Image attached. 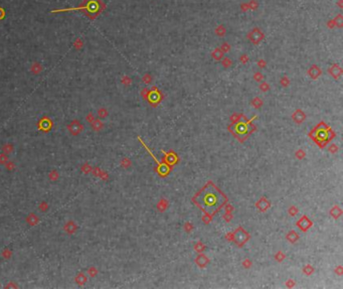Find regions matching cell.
Instances as JSON below:
<instances>
[{
    "instance_id": "cell-3",
    "label": "cell",
    "mask_w": 343,
    "mask_h": 289,
    "mask_svg": "<svg viewBox=\"0 0 343 289\" xmlns=\"http://www.w3.org/2000/svg\"><path fill=\"white\" fill-rule=\"evenodd\" d=\"M211 56H213V57L214 58V60L219 61V60H222L223 57V52L219 47H216L213 52V53H211Z\"/></svg>"
},
{
    "instance_id": "cell-12",
    "label": "cell",
    "mask_w": 343,
    "mask_h": 289,
    "mask_svg": "<svg viewBox=\"0 0 343 289\" xmlns=\"http://www.w3.org/2000/svg\"><path fill=\"white\" fill-rule=\"evenodd\" d=\"M327 26H328V27L329 28H333V27H335V24H334V21H333V19H331V20H329V21H327Z\"/></svg>"
},
{
    "instance_id": "cell-1",
    "label": "cell",
    "mask_w": 343,
    "mask_h": 289,
    "mask_svg": "<svg viewBox=\"0 0 343 289\" xmlns=\"http://www.w3.org/2000/svg\"><path fill=\"white\" fill-rule=\"evenodd\" d=\"M193 202L205 215L213 217L223 207L227 197L213 182H208L196 193Z\"/></svg>"
},
{
    "instance_id": "cell-15",
    "label": "cell",
    "mask_w": 343,
    "mask_h": 289,
    "mask_svg": "<svg viewBox=\"0 0 343 289\" xmlns=\"http://www.w3.org/2000/svg\"><path fill=\"white\" fill-rule=\"evenodd\" d=\"M259 66H260L261 67H265V66H266V62H265L264 61H262V60H261V61L259 62Z\"/></svg>"
},
{
    "instance_id": "cell-7",
    "label": "cell",
    "mask_w": 343,
    "mask_h": 289,
    "mask_svg": "<svg viewBox=\"0 0 343 289\" xmlns=\"http://www.w3.org/2000/svg\"><path fill=\"white\" fill-rule=\"evenodd\" d=\"M330 73H331V75H333L334 78H337L338 75H340V74H341V69H340V67H338V66L334 65V66L331 67V69H330Z\"/></svg>"
},
{
    "instance_id": "cell-14",
    "label": "cell",
    "mask_w": 343,
    "mask_h": 289,
    "mask_svg": "<svg viewBox=\"0 0 343 289\" xmlns=\"http://www.w3.org/2000/svg\"><path fill=\"white\" fill-rule=\"evenodd\" d=\"M241 60H242V62H247V60H249V58H247V56L243 55V56H242V57H241Z\"/></svg>"
},
{
    "instance_id": "cell-5",
    "label": "cell",
    "mask_w": 343,
    "mask_h": 289,
    "mask_svg": "<svg viewBox=\"0 0 343 289\" xmlns=\"http://www.w3.org/2000/svg\"><path fill=\"white\" fill-rule=\"evenodd\" d=\"M214 32L216 35H218V37H224L225 33H227V29H225V27L223 24H220L215 28Z\"/></svg>"
},
{
    "instance_id": "cell-4",
    "label": "cell",
    "mask_w": 343,
    "mask_h": 289,
    "mask_svg": "<svg viewBox=\"0 0 343 289\" xmlns=\"http://www.w3.org/2000/svg\"><path fill=\"white\" fill-rule=\"evenodd\" d=\"M320 74H321V70L318 69L316 66H313L311 69L309 70V75L312 77L313 79H316L318 76H320Z\"/></svg>"
},
{
    "instance_id": "cell-6",
    "label": "cell",
    "mask_w": 343,
    "mask_h": 289,
    "mask_svg": "<svg viewBox=\"0 0 343 289\" xmlns=\"http://www.w3.org/2000/svg\"><path fill=\"white\" fill-rule=\"evenodd\" d=\"M333 21H334V24H335V26L341 28L343 26V16H342V14H338L335 18L333 19Z\"/></svg>"
},
{
    "instance_id": "cell-8",
    "label": "cell",
    "mask_w": 343,
    "mask_h": 289,
    "mask_svg": "<svg viewBox=\"0 0 343 289\" xmlns=\"http://www.w3.org/2000/svg\"><path fill=\"white\" fill-rule=\"evenodd\" d=\"M247 4H249L250 9H252V10H257L258 9V7H259V3H258L257 0H251V1Z\"/></svg>"
},
{
    "instance_id": "cell-2",
    "label": "cell",
    "mask_w": 343,
    "mask_h": 289,
    "mask_svg": "<svg viewBox=\"0 0 343 289\" xmlns=\"http://www.w3.org/2000/svg\"><path fill=\"white\" fill-rule=\"evenodd\" d=\"M247 38H249L254 44H259L262 40L265 38V34L260 28L255 27L254 29H252L250 31L249 34H247Z\"/></svg>"
},
{
    "instance_id": "cell-13",
    "label": "cell",
    "mask_w": 343,
    "mask_h": 289,
    "mask_svg": "<svg viewBox=\"0 0 343 289\" xmlns=\"http://www.w3.org/2000/svg\"><path fill=\"white\" fill-rule=\"evenodd\" d=\"M254 78H255L256 80H258V82H260V81H261L262 79H263V76H262L261 74H259V73H257V74L254 76Z\"/></svg>"
},
{
    "instance_id": "cell-9",
    "label": "cell",
    "mask_w": 343,
    "mask_h": 289,
    "mask_svg": "<svg viewBox=\"0 0 343 289\" xmlns=\"http://www.w3.org/2000/svg\"><path fill=\"white\" fill-rule=\"evenodd\" d=\"M220 49H222L223 52H228L229 49H231V46H229L228 42H223L222 44V47H220Z\"/></svg>"
},
{
    "instance_id": "cell-10",
    "label": "cell",
    "mask_w": 343,
    "mask_h": 289,
    "mask_svg": "<svg viewBox=\"0 0 343 289\" xmlns=\"http://www.w3.org/2000/svg\"><path fill=\"white\" fill-rule=\"evenodd\" d=\"M241 9H242L243 11H247V10H249V9H250L249 4H247V3H243V4H241Z\"/></svg>"
},
{
    "instance_id": "cell-11",
    "label": "cell",
    "mask_w": 343,
    "mask_h": 289,
    "mask_svg": "<svg viewBox=\"0 0 343 289\" xmlns=\"http://www.w3.org/2000/svg\"><path fill=\"white\" fill-rule=\"evenodd\" d=\"M223 66H224V67H228V66H231V65H232V61H231V60H228V57H225L224 60H223Z\"/></svg>"
}]
</instances>
